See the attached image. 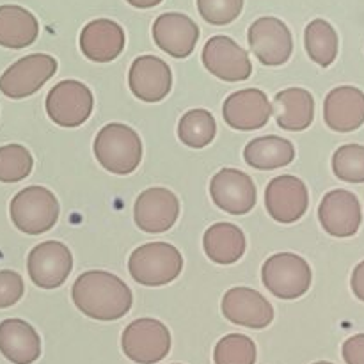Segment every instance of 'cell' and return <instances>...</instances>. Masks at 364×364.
Returning <instances> with one entry per match:
<instances>
[{
	"instance_id": "1",
	"label": "cell",
	"mask_w": 364,
	"mask_h": 364,
	"mask_svg": "<svg viewBox=\"0 0 364 364\" xmlns=\"http://www.w3.org/2000/svg\"><path fill=\"white\" fill-rule=\"evenodd\" d=\"M71 299L78 311L100 322L123 318L134 304V295L128 284L116 274L105 270L80 274L71 288Z\"/></svg>"
},
{
	"instance_id": "2",
	"label": "cell",
	"mask_w": 364,
	"mask_h": 364,
	"mask_svg": "<svg viewBox=\"0 0 364 364\" xmlns=\"http://www.w3.org/2000/svg\"><path fill=\"white\" fill-rule=\"evenodd\" d=\"M96 160L112 174H132L142 160V141L137 132L123 123H109L96 134L92 144Z\"/></svg>"
},
{
	"instance_id": "3",
	"label": "cell",
	"mask_w": 364,
	"mask_h": 364,
	"mask_svg": "<svg viewBox=\"0 0 364 364\" xmlns=\"http://www.w3.org/2000/svg\"><path fill=\"white\" fill-rule=\"evenodd\" d=\"M128 270L142 287H164L183 270V256L167 242H149L135 249L128 259Z\"/></svg>"
},
{
	"instance_id": "4",
	"label": "cell",
	"mask_w": 364,
	"mask_h": 364,
	"mask_svg": "<svg viewBox=\"0 0 364 364\" xmlns=\"http://www.w3.org/2000/svg\"><path fill=\"white\" fill-rule=\"evenodd\" d=\"M60 206L50 188L31 185L18 192L9 205L14 226L25 235H43L59 220Z\"/></svg>"
},
{
	"instance_id": "5",
	"label": "cell",
	"mask_w": 364,
	"mask_h": 364,
	"mask_svg": "<svg viewBox=\"0 0 364 364\" xmlns=\"http://www.w3.org/2000/svg\"><path fill=\"white\" fill-rule=\"evenodd\" d=\"M309 263L294 252L272 255L262 267V281L267 290L281 301H295L311 287Z\"/></svg>"
},
{
	"instance_id": "6",
	"label": "cell",
	"mask_w": 364,
	"mask_h": 364,
	"mask_svg": "<svg viewBox=\"0 0 364 364\" xmlns=\"http://www.w3.org/2000/svg\"><path fill=\"white\" fill-rule=\"evenodd\" d=\"M121 348L130 361L156 364L171 352V333L160 320L137 318L123 331Z\"/></svg>"
},
{
	"instance_id": "7",
	"label": "cell",
	"mask_w": 364,
	"mask_h": 364,
	"mask_svg": "<svg viewBox=\"0 0 364 364\" xmlns=\"http://www.w3.org/2000/svg\"><path fill=\"white\" fill-rule=\"evenodd\" d=\"M57 60L48 53L21 57L0 77V92L11 100L28 98L57 73Z\"/></svg>"
},
{
	"instance_id": "8",
	"label": "cell",
	"mask_w": 364,
	"mask_h": 364,
	"mask_svg": "<svg viewBox=\"0 0 364 364\" xmlns=\"http://www.w3.org/2000/svg\"><path fill=\"white\" fill-rule=\"evenodd\" d=\"M46 114L63 128L82 127L91 117L95 98L91 89L78 80H63L46 96Z\"/></svg>"
},
{
	"instance_id": "9",
	"label": "cell",
	"mask_w": 364,
	"mask_h": 364,
	"mask_svg": "<svg viewBox=\"0 0 364 364\" xmlns=\"http://www.w3.org/2000/svg\"><path fill=\"white\" fill-rule=\"evenodd\" d=\"M71 269H73V255L63 242H41L28 252V277L36 287L43 290L63 287L70 277Z\"/></svg>"
},
{
	"instance_id": "10",
	"label": "cell",
	"mask_w": 364,
	"mask_h": 364,
	"mask_svg": "<svg viewBox=\"0 0 364 364\" xmlns=\"http://www.w3.org/2000/svg\"><path fill=\"white\" fill-rule=\"evenodd\" d=\"M252 53L265 66H281L294 53V38L283 20L274 16L258 18L247 31Z\"/></svg>"
},
{
	"instance_id": "11",
	"label": "cell",
	"mask_w": 364,
	"mask_h": 364,
	"mask_svg": "<svg viewBox=\"0 0 364 364\" xmlns=\"http://www.w3.org/2000/svg\"><path fill=\"white\" fill-rule=\"evenodd\" d=\"M210 196L217 208L231 215H245L258 201V188L247 173L240 169H220L210 181Z\"/></svg>"
},
{
	"instance_id": "12",
	"label": "cell",
	"mask_w": 364,
	"mask_h": 364,
	"mask_svg": "<svg viewBox=\"0 0 364 364\" xmlns=\"http://www.w3.org/2000/svg\"><path fill=\"white\" fill-rule=\"evenodd\" d=\"M265 206L269 215L281 224H294L309 208V192L304 181L291 174L274 178L265 188Z\"/></svg>"
},
{
	"instance_id": "13",
	"label": "cell",
	"mask_w": 364,
	"mask_h": 364,
	"mask_svg": "<svg viewBox=\"0 0 364 364\" xmlns=\"http://www.w3.org/2000/svg\"><path fill=\"white\" fill-rule=\"evenodd\" d=\"M203 64L213 77L224 82L247 80L252 64L247 52L230 36H213L203 48Z\"/></svg>"
},
{
	"instance_id": "14",
	"label": "cell",
	"mask_w": 364,
	"mask_h": 364,
	"mask_svg": "<svg viewBox=\"0 0 364 364\" xmlns=\"http://www.w3.org/2000/svg\"><path fill=\"white\" fill-rule=\"evenodd\" d=\"M180 201L169 188L153 187L141 192L134 206V220L144 233H166L176 224Z\"/></svg>"
},
{
	"instance_id": "15",
	"label": "cell",
	"mask_w": 364,
	"mask_h": 364,
	"mask_svg": "<svg viewBox=\"0 0 364 364\" xmlns=\"http://www.w3.org/2000/svg\"><path fill=\"white\" fill-rule=\"evenodd\" d=\"M223 315L235 326L247 329H265L274 320V308L267 297L247 287L231 288L220 302Z\"/></svg>"
},
{
	"instance_id": "16",
	"label": "cell",
	"mask_w": 364,
	"mask_h": 364,
	"mask_svg": "<svg viewBox=\"0 0 364 364\" xmlns=\"http://www.w3.org/2000/svg\"><path fill=\"white\" fill-rule=\"evenodd\" d=\"M318 219L326 233H329L331 237H354L363 220L361 203L358 196L343 188L331 191L320 203Z\"/></svg>"
},
{
	"instance_id": "17",
	"label": "cell",
	"mask_w": 364,
	"mask_h": 364,
	"mask_svg": "<svg viewBox=\"0 0 364 364\" xmlns=\"http://www.w3.org/2000/svg\"><path fill=\"white\" fill-rule=\"evenodd\" d=\"M128 85L135 98L142 102H162L173 87V71L160 57L139 55L130 66Z\"/></svg>"
},
{
	"instance_id": "18",
	"label": "cell",
	"mask_w": 364,
	"mask_h": 364,
	"mask_svg": "<svg viewBox=\"0 0 364 364\" xmlns=\"http://www.w3.org/2000/svg\"><path fill=\"white\" fill-rule=\"evenodd\" d=\"M272 116V103L262 89H242L224 100L223 117L235 130L251 132L267 127Z\"/></svg>"
},
{
	"instance_id": "19",
	"label": "cell",
	"mask_w": 364,
	"mask_h": 364,
	"mask_svg": "<svg viewBox=\"0 0 364 364\" xmlns=\"http://www.w3.org/2000/svg\"><path fill=\"white\" fill-rule=\"evenodd\" d=\"M153 39L167 55L185 59L198 45L199 27L187 14L164 13L153 23Z\"/></svg>"
},
{
	"instance_id": "20",
	"label": "cell",
	"mask_w": 364,
	"mask_h": 364,
	"mask_svg": "<svg viewBox=\"0 0 364 364\" xmlns=\"http://www.w3.org/2000/svg\"><path fill=\"white\" fill-rule=\"evenodd\" d=\"M323 119L334 132L358 130L364 124V92L354 85H340L326 96Z\"/></svg>"
},
{
	"instance_id": "21",
	"label": "cell",
	"mask_w": 364,
	"mask_h": 364,
	"mask_svg": "<svg viewBox=\"0 0 364 364\" xmlns=\"http://www.w3.org/2000/svg\"><path fill=\"white\" fill-rule=\"evenodd\" d=\"M127 36L119 23L107 18L92 20L82 28L80 50L92 63H110L124 50Z\"/></svg>"
},
{
	"instance_id": "22",
	"label": "cell",
	"mask_w": 364,
	"mask_h": 364,
	"mask_svg": "<svg viewBox=\"0 0 364 364\" xmlns=\"http://www.w3.org/2000/svg\"><path fill=\"white\" fill-rule=\"evenodd\" d=\"M0 354L13 364H32L41 355L38 331L21 318L0 322Z\"/></svg>"
},
{
	"instance_id": "23",
	"label": "cell",
	"mask_w": 364,
	"mask_h": 364,
	"mask_svg": "<svg viewBox=\"0 0 364 364\" xmlns=\"http://www.w3.org/2000/svg\"><path fill=\"white\" fill-rule=\"evenodd\" d=\"M277 127L288 132H302L315 119V98L308 89L288 87L277 92L272 102Z\"/></svg>"
},
{
	"instance_id": "24",
	"label": "cell",
	"mask_w": 364,
	"mask_h": 364,
	"mask_svg": "<svg viewBox=\"0 0 364 364\" xmlns=\"http://www.w3.org/2000/svg\"><path fill=\"white\" fill-rule=\"evenodd\" d=\"M39 36L38 18L14 4L0 6V46L20 50L31 46Z\"/></svg>"
},
{
	"instance_id": "25",
	"label": "cell",
	"mask_w": 364,
	"mask_h": 364,
	"mask_svg": "<svg viewBox=\"0 0 364 364\" xmlns=\"http://www.w3.org/2000/svg\"><path fill=\"white\" fill-rule=\"evenodd\" d=\"M203 247L206 256L219 265H233L244 256L245 235L231 223H217L205 231Z\"/></svg>"
},
{
	"instance_id": "26",
	"label": "cell",
	"mask_w": 364,
	"mask_h": 364,
	"mask_svg": "<svg viewBox=\"0 0 364 364\" xmlns=\"http://www.w3.org/2000/svg\"><path fill=\"white\" fill-rule=\"evenodd\" d=\"M244 159L247 166L258 171H274L294 162L295 148L288 139L277 135L256 137L245 146Z\"/></svg>"
},
{
	"instance_id": "27",
	"label": "cell",
	"mask_w": 364,
	"mask_h": 364,
	"mask_svg": "<svg viewBox=\"0 0 364 364\" xmlns=\"http://www.w3.org/2000/svg\"><path fill=\"white\" fill-rule=\"evenodd\" d=\"M304 46L309 59L322 68H329L336 60L338 48V34L333 25L327 20L316 18L309 21L304 31Z\"/></svg>"
},
{
	"instance_id": "28",
	"label": "cell",
	"mask_w": 364,
	"mask_h": 364,
	"mask_svg": "<svg viewBox=\"0 0 364 364\" xmlns=\"http://www.w3.org/2000/svg\"><path fill=\"white\" fill-rule=\"evenodd\" d=\"M217 123L212 112L205 109H192L181 116L178 123V137L188 148H205L215 139Z\"/></svg>"
},
{
	"instance_id": "29",
	"label": "cell",
	"mask_w": 364,
	"mask_h": 364,
	"mask_svg": "<svg viewBox=\"0 0 364 364\" xmlns=\"http://www.w3.org/2000/svg\"><path fill=\"white\" fill-rule=\"evenodd\" d=\"M34 159L21 144L0 146V181L18 183L32 173Z\"/></svg>"
},
{
	"instance_id": "30",
	"label": "cell",
	"mask_w": 364,
	"mask_h": 364,
	"mask_svg": "<svg viewBox=\"0 0 364 364\" xmlns=\"http://www.w3.org/2000/svg\"><path fill=\"white\" fill-rule=\"evenodd\" d=\"M256 343L245 334H228L213 350L215 364H255Z\"/></svg>"
},
{
	"instance_id": "31",
	"label": "cell",
	"mask_w": 364,
	"mask_h": 364,
	"mask_svg": "<svg viewBox=\"0 0 364 364\" xmlns=\"http://www.w3.org/2000/svg\"><path fill=\"white\" fill-rule=\"evenodd\" d=\"M333 173L347 183H364V146H340L333 155Z\"/></svg>"
},
{
	"instance_id": "32",
	"label": "cell",
	"mask_w": 364,
	"mask_h": 364,
	"mask_svg": "<svg viewBox=\"0 0 364 364\" xmlns=\"http://www.w3.org/2000/svg\"><path fill=\"white\" fill-rule=\"evenodd\" d=\"M198 9L203 20L210 25H230L240 16L244 0H198Z\"/></svg>"
},
{
	"instance_id": "33",
	"label": "cell",
	"mask_w": 364,
	"mask_h": 364,
	"mask_svg": "<svg viewBox=\"0 0 364 364\" xmlns=\"http://www.w3.org/2000/svg\"><path fill=\"white\" fill-rule=\"evenodd\" d=\"M25 294L23 279L14 270H0V309H6L21 301Z\"/></svg>"
},
{
	"instance_id": "34",
	"label": "cell",
	"mask_w": 364,
	"mask_h": 364,
	"mask_svg": "<svg viewBox=\"0 0 364 364\" xmlns=\"http://www.w3.org/2000/svg\"><path fill=\"white\" fill-rule=\"evenodd\" d=\"M343 359L347 364H364V334H355L343 343Z\"/></svg>"
},
{
	"instance_id": "35",
	"label": "cell",
	"mask_w": 364,
	"mask_h": 364,
	"mask_svg": "<svg viewBox=\"0 0 364 364\" xmlns=\"http://www.w3.org/2000/svg\"><path fill=\"white\" fill-rule=\"evenodd\" d=\"M350 287L355 297L364 302V262L359 263V265L354 269V272H352Z\"/></svg>"
},
{
	"instance_id": "36",
	"label": "cell",
	"mask_w": 364,
	"mask_h": 364,
	"mask_svg": "<svg viewBox=\"0 0 364 364\" xmlns=\"http://www.w3.org/2000/svg\"><path fill=\"white\" fill-rule=\"evenodd\" d=\"M130 6L137 7V9H149V7H155L159 6L162 0H127Z\"/></svg>"
},
{
	"instance_id": "37",
	"label": "cell",
	"mask_w": 364,
	"mask_h": 364,
	"mask_svg": "<svg viewBox=\"0 0 364 364\" xmlns=\"http://www.w3.org/2000/svg\"><path fill=\"white\" fill-rule=\"evenodd\" d=\"M313 364H333V363H329V361H318V363H313Z\"/></svg>"
}]
</instances>
